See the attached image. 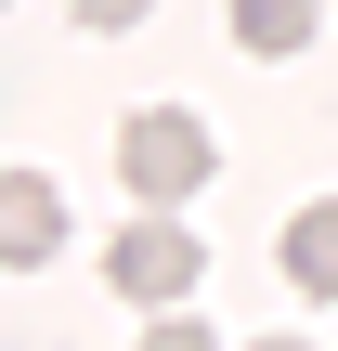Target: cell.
<instances>
[{"label": "cell", "instance_id": "1", "mask_svg": "<svg viewBox=\"0 0 338 351\" xmlns=\"http://www.w3.org/2000/svg\"><path fill=\"white\" fill-rule=\"evenodd\" d=\"M117 182H130L143 208H182V195L208 182V117H182V104L117 117Z\"/></svg>", "mask_w": 338, "mask_h": 351}, {"label": "cell", "instance_id": "2", "mask_svg": "<svg viewBox=\"0 0 338 351\" xmlns=\"http://www.w3.org/2000/svg\"><path fill=\"white\" fill-rule=\"evenodd\" d=\"M104 274H117V300H143V313H169V300H182V287H195V274H208V247H195V234H182V221H130V234H117V261H104Z\"/></svg>", "mask_w": 338, "mask_h": 351}, {"label": "cell", "instance_id": "3", "mask_svg": "<svg viewBox=\"0 0 338 351\" xmlns=\"http://www.w3.org/2000/svg\"><path fill=\"white\" fill-rule=\"evenodd\" d=\"M65 247V182L52 169H0V274H39Z\"/></svg>", "mask_w": 338, "mask_h": 351}, {"label": "cell", "instance_id": "4", "mask_svg": "<svg viewBox=\"0 0 338 351\" xmlns=\"http://www.w3.org/2000/svg\"><path fill=\"white\" fill-rule=\"evenodd\" d=\"M287 287H300V300H338V195H313V208L287 221Z\"/></svg>", "mask_w": 338, "mask_h": 351}, {"label": "cell", "instance_id": "5", "mask_svg": "<svg viewBox=\"0 0 338 351\" xmlns=\"http://www.w3.org/2000/svg\"><path fill=\"white\" fill-rule=\"evenodd\" d=\"M234 39L261 65H287V52H313V0H234Z\"/></svg>", "mask_w": 338, "mask_h": 351}, {"label": "cell", "instance_id": "6", "mask_svg": "<svg viewBox=\"0 0 338 351\" xmlns=\"http://www.w3.org/2000/svg\"><path fill=\"white\" fill-rule=\"evenodd\" d=\"M65 13H78V26H91V39H117V26H143V13H156V0H65Z\"/></svg>", "mask_w": 338, "mask_h": 351}]
</instances>
